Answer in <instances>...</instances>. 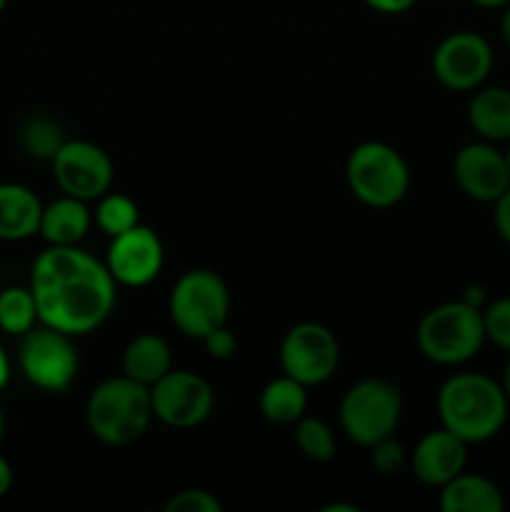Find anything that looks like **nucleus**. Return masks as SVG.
Wrapping results in <instances>:
<instances>
[{"label":"nucleus","mask_w":510,"mask_h":512,"mask_svg":"<svg viewBox=\"0 0 510 512\" xmlns=\"http://www.w3.org/2000/svg\"><path fill=\"white\" fill-rule=\"evenodd\" d=\"M115 280L78 245H48L30 268L38 320L78 338L98 330L115 308Z\"/></svg>","instance_id":"f257e3e1"},{"label":"nucleus","mask_w":510,"mask_h":512,"mask_svg":"<svg viewBox=\"0 0 510 512\" xmlns=\"http://www.w3.org/2000/svg\"><path fill=\"white\" fill-rule=\"evenodd\" d=\"M440 425L468 445L495 438L508 423L510 400L500 380L483 373H455L438 390Z\"/></svg>","instance_id":"f03ea898"},{"label":"nucleus","mask_w":510,"mask_h":512,"mask_svg":"<svg viewBox=\"0 0 510 512\" xmlns=\"http://www.w3.org/2000/svg\"><path fill=\"white\" fill-rule=\"evenodd\" d=\"M153 420L150 388L120 375L95 385L85 403V423L90 435L110 448H125L145 435Z\"/></svg>","instance_id":"7ed1b4c3"},{"label":"nucleus","mask_w":510,"mask_h":512,"mask_svg":"<svg viewBox=\"0 0 510 512\" xmlns=\"http://www.w3.org/2000/svg\"><path fill=\"white\" fill-rule=\"evenodd\" d=\"M415 343L423 358L438 365H463L480 353L485 343L483 310L453 300L435 305L420 318Z\"/></svg>","instance_id":"20e7f679"},{"label":"nucleus","mask_w":510,"mask_h":512,"mask_svg":"<svg viewBox=\"0 0 510 512\" xmlns=\"http://www.w3.org/2000/svg\"><path fill=\"white\" fill-rule=\"evenodd\" d=\"M345 180L355 200L368 208H393L408 195L410 170L403 155L388 143L368 140L350 150Z\"/></svg>","instance_id":"39448f33"},{"label":"nucleus","mask_w":510,"mask_h":512,"mask_svg":"<svg viewBox=\"0 0 510 512\" xmlns=\"http://www.w3.org/2000/svg\"><path fill=\"white\" fill-rule=\"evenodd\" d=\"M403 393L385 378H365L340 400V428L360 448L380 443L398 430Z\"/></svg>","instance_id":"423d86ee"},{"label":"nucleus","mask_w":510,"mask_h":512,"mask_svg":"<svg viewBox=\"0 0 510 512\" xmlns=\"http://www.w3.org/2000/svg\"><path fill=\"white\" fill-rule=\"evenodd\" d=\"M170 320L183 335L203 340L215 328L228 323L230 293L215 270H185L170 290Z\"/></svg>","instance_id":"0eeeda50"},{"label":"nucleus","mask_w":510,"mask_h":512,"mask_svg":"<svg viewBox=\"0 0 510 512\" xmlns=\"http://www.w3.org/2000/svg\"><path fill=\"white\" fill-rule=\"evenodd\" d=\"M78 350L73 338L50 325L20 335L18 368L33 388L43 393H65L78 375Z\"/></svg>","instance_id":"6e6552de"},{"label":"nucleus","mask_w":510,"mask_h":512,"mask_svg":"<svg viewBox=\"0 0 510 512\" xmlns=\"http://www.w3.org/2000/svg\"><path fill=\"white\" fill-rule=\"evenodd\" d=\"M340 365V343L320 323H298L280 343V368L305 388L328 383Z\"/></svg>","instance_id":"1a4fd4ad"},{"label":"nucleus","mask_w":510,"mask_h":512,"mask_svg":"<svg viewBox=\"0 0 510 512\" xmlns=\"http://www.w3.org/2000/svg\"><path fill=\"white\" fill-rule=\"evenodd\" d=\"M493 60V48L485 35L475 30H455L435 48L433 75L453 93H470L488 80Z\"/></svg>","instance_id":"9d476101"},{"label":"nucleus","mask_w":510,"mask_h":512,"mask_svg":"<svg viewBox=\"0 0 510 512\" xmlns=\"http://www.w3.org/2000/svg\"><path fill=\"white\" fill-rule=\"evenodd\" d=\"M153 418L175 430L205 423L213 413L215 395L208 380L190 370H170L150 385Z\"/></svg>","instance_id":"9b49d317"},{"label":"nucleus","mask_w":510,"mask_h":512,"mask_svg":"<svg viewBox=\"0 0 510 512\" xmlns=\"http://www.w3.org/2000/svg\"><path fill=\"white\" fill-rule=\"evenodd\" d=\"M50 165L63 195H73L85 203L103 198L113 185V160L90 140H65Z\"/></svg>","instance_id":"f8f14e48"},{"label":"nucleus","mask_w":510,"mask_h":512,"mask_svg":"<svg viewBox=\"0 0 510 512\" xmlns=\"http://www.w3.org/2000/svg\"><path fill=\"white\" fill-rule=\"evenodd\" d=\"M163 263V243L148 225L138 223L135 228L110 238L105 268L118 285H125V288L150 285L163 270Z\"/></svg>","instance_id":"ddd939ff"},{"label":"nucleus","mask_w":510,"mask_h":512,"mask_svg":"<svg viewBox=\"0 0 510 512\" xmlns=\"http://www.w3.org/2000/svg\"><path fill=\"white\" fill-rule=\"evenodd\" d=\"M453 178L458 188L478 203H495L510 188L505 153L488 140H475L455 153Z\"/></svg>","instance_id":"4468645a"},{"label":"nucleus","mask_w":510,"mask_h":512,"mask_svg":"<svg viewBox=\"0 0 510 512\" xmlns=\"http://www.w3.org/2000/svg\"><path fill=\"white\" fill-rule=\"evenodd\" d=\"M465 463H468V443L445 430L443 425L425 433L410 453L413 475L430 488H443L448 480L463 473Z\"/></svg>","instance_id":"2eb2a0df"},{"label":"nucleus","mask_w":510,"mask_h":512,"mask_svg":"<svg viewBox=\"0 0 510 512\" xmlns=\"http://www.w3.org/2000/svg\"><path fill=\"white\" fill-rule=\"evenodd\" d=\"M43 203L20 183H0V240L20 243L38 235Z\"/></svg>","instance_id":"dca6fc26"},{"label":"nucleus","mask_w":510,"mask_h":512,"mask_svg":"<svg viewBox=\"0 0 510 512\" xmlns=\"http://www.w3.org/2000/svg\"><path fill=\"white\" fill-rule=\"evenodd\" d=\"M438 505L443 512H500L505 498L493 480L463 470L440 488Z\"/></svg>","instance_id":"f3484780"},{"label":"nucleus","mask_w":510,"mask_h":512,"mask_svg":"<svg viewBox=\"0 0 510 512\" xmlns=\"http://www.w3.org/2000/svg\"><path fill=\"white\" fill-rule=\"evenodd\" d=\"M90 223H93V213L88 210V203L73 195H63L43 205L38 235H43L48 245H78L88 235Z\"/></svg>","instance_id":"a211bd4d"},{"label":"nucleus","mask_w":510,"mask_h":512,"mask_svg":"<svg viewBox=\"0 0 510 512\" xmlns=\"http://www.w3.org/2000/svg\"><path fill=\"white\" fill-rule=\"evenodd\" d=\"M468 123L480 140L505 143L510 140V90L500 85H480L468 103Z\"/></svg>","instance_id":"6ab92c4d"},{"label":"nucleus","mask_w":510,"mask_h":512,"mask_svg":"<svg viewBox=\"0 0 510 512\" xmlns=\"http://www.w3.org/2000/svg\"><path fill=\"white\" fill-rule=\"evenodd\" d=\"M173 370L170 345L160 335L143 333L135 335L123 350V375L138 380L143 385H155L165 373Z\"/></svg>","instance_id":"aec40b11"},{"label":"nucleus","mask_w":510,"mask_h":512,"mask_svg":"<svg viewBox=\"0 0 510 512\" xmlns=\"http://www.w3.org/2000/svg\"><path fill=\"white\" fill-rule=\"evenodd\" d=\"M305 385L298 383L290 375H280L273 378L260 393V413L268 423L275 425H295L305 415L308 408V393Z\"/></svg>","instance_id":"412c9836"},{"label":"nucleus","mask_w":510,"mask_h":512,"mask_svg":"<svg viewBox=\"0 0 510 512\" xmlns=\"http://www.w3.org/2000/svg\"><path fill=\"white\" fill-rule=\"evenodd\" d=\"M38 320V305H35L33 290L23 285H10L0 290V330L8 335H25L35 328Z\"/></svg>","instance_id":"4be33fe9"},{"label":"nucleus","mask_w":510,"mask_h":512,"mask_svg":"<svg viewBox=\"0 0 510 512\" xmlns=\"http://www.w3.org/2000/svg\"><path fill=\"white\" fill-rule=\"evenodd\" d=\"M65 140L68 138L63 133V125L48 115H35V118L25 120V125L20 128V145H23L25 153L30 158L48 160V163L63 148Z\"/></svg>","instance_id":"5701e85b"},{"label":"nucleus","mask_w":510,"mask_h":512,"mask_svg":"<svg viewBox=\"0 0 510 512\" xmlns=\"http://www.w3.org/2000/svg\"><path fill=\"white\" fill-rule=\"evenodd\" d=\"M140 223V210L133 198L123 193H105L98 198V208H95V225L103 230L108 238L125 233V230L135 228Z\"/></svg>","instance_id":"b1692460"},{"label":"nucleus","mask_w":510,"mask_h":512,"mask_svg":"<svg viewBox=\"0 0 510 512\" xmlns=\"http://www.w3.org/2000/svg\"><path fill=\"white\" fill-rule=\"evenodd\" d=\"M295 445H298L300 453L308 460H313V463H330V460L335 458L333 430H330V425L320 418L303 415V418L295 423Z\"/></svg>","instance_id":"393cba45"},{"label":"nucleus","mask_w":510,"mask_h":512,"mask_svg":"<svg viewBox=\"0 0 510 512\" xmlns=\"http://www.w3.org/2000/svg\"><path fill=\"white\" fill-rule=\"evenodd\" d=\"M485 340L510 353V298H498L483 308Z\"/></svg>","instance_id":"a878e982"},{"label":"nucleus","mask_w":510,"mask_h":512,"mask_svg":"<svg viewBox=\"0 0 510 512\" xmlns=\"http://www.w3.org/2000/svg\"><path fill=\"white\" fill-rule=\"evenodd\" d=\"M370 465L378 470L380 475H395L408 460V453H405L403 445L390 435V438L380 440V443L370 445Z\"/></svg>","instance_id":"bb28decb"},{"label":"nucleus","mask_w":510,"mask_h":512,"mask_svg":"<svg viewBox=\"0 0 510 512\" xmlns=\"http://www.w3.org/2000/svg\"><path fill=\"white\" fill-rule=\"evenodd\" d=\"M223 503L210 490H180L165 503V512H220Z\"/></svg>","instance_id":"cd10ccee"},{"label":"nucleus","mask_w":510,"mask_h":512,"mask_svg":"<svg viewBox=\"0 0 510 512\" xmlns=\"http://www.w3.org/2000/svg\"><path fill=\"white\" fill-rule=\"evenodd\" d=\"M203 345L205 350H208L210 358L230 360L235 355V350H238V338L230 333L228 325H220V328H215L213 333L205 335Z\"/></svg>","instance_id":"c85d7f7f"},{"label":"nucleus","mask_w":510,"mask_h":512,"mask_svg":"<svg viewBox=\"0 0 510 512\" xmlns=\"http://www.w3.org/2000/svg\"><path fill=\"white\" fill-rule=\"evenodd\" d=\"M495 210H493V223L495 230H498L500 240L510 248V188L495 200Z\"/></svg>","instance_id":"c756f323"},{"label":"nucleus","mask_w":510,"mask_h":512,"mask_svg":"<svg viewBox=\"0 0 510 512\" xmlns=\"http://www.w3.org/2000/svg\"><path fill=\"white\" fill-rule=\"evenodd\" d=\"M418 0H365L368 8H373L375 13H383V15H400V13H408Z\"/></svg>","instance_id":"7c9ffc66"},{"label":"nucleus","mask_w":510,"mask_h":512,"mask_svg":"<svg viewBox=\"0 0 510 512\" xmlns=\"http://www.w3.org/2000/svg\"><path fill=\"white\" fill-rule=\"evenodd\" d=\"M460 300L468 305H473V308L483 310L485 308V290L480 288V285H468V288L463 290V298Z\"/></svg>","instance_id":"2f4dec72"},{"label":"nucleus","mask_w":510,"mask_h":512,"mask_svg":"<svg viewBox=\"0 0 510 512\" xmlns=\"http://www.w3.org/2000/svg\"><path fill=\"white\" fill-rule=\"evenodd\" d=\"M10 488H13V468H10L8 460L0 455V498H5V495L10 493Z\"/></svg>","instance_id":"473e14b6"},{"label":"nucleus","mask_w":510,"mask_h":512,"mask_svg":"<svg viewBox=\"0 0 510 512\" xmlns=\"http://www.w3.org/2000/svg\"><path fill=\"white\" fill-rule=\"evenodd\" d=\"M8 383H10V358L3 350V345H0V390H3Z\"/></svg>","instance_id":"72a5a7b5"},{"label":"nucleus","mask_w":510,"mask_h":512,"mask_svg":"<svg viewBox=\"0 0 510 512\" xmlns=\"http://www.w3.org/2000/svg\"><path fill=\"white\" fill-rule=\"evenodd\" d=\"M500 38H503L505 48L510 50V5H505L503 18H500Z\"/></svg>","instance_id":"f704fd0d"},{"label":"nucleus","mask_w":510,"mask_h":512,"mask_svg":"<svg viewBox=\"0 0 510 512\" xmlns=\"http://www.w3.org/2000/svg\"><path fill=\"white\" fill-rule=\"evenodd\" d=\"M470 3L478 5V8L495 10V8H505V5H510V0H470Z\"/></svg>","instance_id":"c9c22d12"},{"label":"nucleus","mask_w":510,"mask_h":512,"mask_svg":"<svg viewBox=\"0 0 510 512\" xmlns=\"http://www.w3.org/2000/svg\"><path fill=\"white\" fill-rule=\"evenodd\" d=\"M500 385H503L505 395H508V400H510V358H508V363H505V368H503V378H500Z\"/></svg>","instance_id":"e433bc0d"},{"label":"nucleus","mask_w":510,"mask_h":512,"mask_svg":"<svg viewBox=\"0 0 510 512\" xmlns=\"http://www.w3.org/2000/svg\"><path fill=\"white\" fill-rule=\"evenodd\" d=\"M335 510H345V512H358V508H353V505H330V508H325L323 512H335Z\"/></svg>","instance_id":"4c0bfd02"},{"label":"nucleus","mask_w":510,"mask_h":512,"mask_svg":"<svg viewBox=\"0 0 510 512\" xmlns=\"http://www.w3.org/2000/svg\"><path fill=\"white\" fill-rule=\"evenodd\" d=\"M5 433V415H3V405H0V440H3Z\"/></svg>","instance_id":"58836bf2"},{"label":"nucleus","mask_w":510,"mask_h":512,"mask_svg":"<svg viewBox=\"0 0 510 512\" xmlns=\"http://www.w3.org/2000/svg\"><path fill=\"white\" fill-rule=\"evenodd\" d=\"M510 143V140H508ZM505 160H508V170H510V145H508V150H505Z\"/></svg>","instance_id":"ea45409f"},{"label":"nucleus","mask_w":510,"mask_h":512,"mask_svg":"<svg viewBox=\"0 0 510 512\" xmlns=\"http://www.w3.org/2000/svg\"><path fill=\"white\" fill-rule=\"evenodd\" d=\"M5 8H8V0H0V13H3Z\"/></svg>","instance_id":"a19ab883"}]
</instances>
